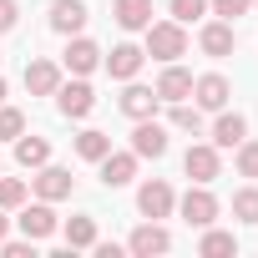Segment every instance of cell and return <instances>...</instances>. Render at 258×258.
<instances>
[{"label": "cell", "mask_w": 258, "mask_h": 258, "mask_svg": "<svg viewBox=\"0 0 258 258\" xmlns=\"http://www.w3.org/2000/svg\"><path fill=\"white\" fill-rule=\"evenodd\" d=\"M147 41H142V51L152 56V61H177V56H187V26L182 21H152L147 31H142Z\"/></svg>", "instance_id": "cell-1"}, {"label": "cell", "mask_w": 258, "mask_h": 258, "mask_svg": "<svg viewBox=\"0 0 258 258\" xmlns=\"http://www.w3.org/2000/svg\"><path fill=\"white\" fill-rule=\"evenodd\" d=\"M56 111H61L66 121H86V116L96 111V91H91V81H86V76L61 81V86H56Z\"/></svg>", "instance_id": "cell-2"}, {"label": "cell", "mask_w": 258, "mask_h": 258, "mask_svg": "<svg viewBox=\"0 0 258 258\" xmlns=\"http://www.w3.org/2000/svg\"><path fill=\"white\" fill-rule=\"evenodd\" d=\"M177 213H182V223L187 228H208V223H218V198H213V187L208 182H192L182 198H177Z\"/></svg>", "instance_id": "cell-3"}, {"label": "cell", "mask_w": 258, "mask_h": 258, "mask_svg": "<svg viewBox=\"0 0 258 258\" xmlns=\"http://www.w3.org/2000/svg\"><path fill=\"white\" fill-rule=\"evenodd\" d=\"M137 213H142V218H157V223L172 218V213H177V192H172V182H167V177H147V182L137 187Z\"/></svg>", "instance_id": "cell-4"}, {"label": "cell", "mask_w": 258, "mask_h": 258, "mask_svg": "<svg viewBox=\"0 0 258 258\" xmlns=\"http://www.w3.org/2000/svg\"><path fill=\"white\" fill-rule=\"evenodd\" d=\"M16 213H21V218H16V223H21V233H26V238H36V243H46V238L61 228V218H56V203H46V198H36V203L26 198Z\"/></svg>", "instance_id": "cell-5"}, {"label": "cell", "mask_w": 258, "mask_h": 258, "mask_svg": "<svg viewBox=\"0 0 258 258\" xmlns=\"http://www.w3.org/2000/svg\"><path fill=\"white\" fill-rule=\"evenodd\" d=\"M101 66V46L91 36H66V51H61V71L66 76H91Z\"/></svg>", "instance_id": "cell-6"}, {"label": "cell", "mask_w": 258, "mask_h": 258, "mask_svg": "<svg viewBox=\"0 0 258 258\" xmlns=\"http://www.w3.org/2000/svg\"><path fill=\"white\" fill-rule=\"evenodd\" d=\"M31 192H36V198H46V203H61V198H71V192H76V177H71V167L46 162V167H36V172H31Z\"/></svg>", "instance_id": "cell-7"}, {"label": "cell", "mask_w": 258, "mask_h": 258, "mask_svg": "<svg viewBox=\"0 0 258 258\" xmlns=\"http://www.w3.org/2000/svg\"><path fill=\"white\" fill-rule=\"evenodd\" d=\"M101 66H106V76H111V81H132V76L147 66V51H142L137 41H121V46L101 51Z\"/></svg>", "instance_id": "cell-8"}, {"label": "cell", "mask_w": 258, "mask_h": 258, "mask_svg": "<svg viewBox=\"0 0 258 258\" xmlns=\"http://www.w3.org/2000/svg\"><path fill=\"white\" fill-rule=\"evenodd\" d=\"M167 248H172V233H167L157 218L137 223L132 238H126V253H132V258H157V253H167Z\"/></svg>", "instance_id": "cell-9"}, {"label": "cell", "mask_w": 258, "mask_h": 258, "mask_svg": "<svg viewBox=\"0 0 258 258\" xmlns=\"http://www.w3.org/2000/svg\"><path fill=\"white\" fill-rule=\"evenodd\" d=\"M198 46H203V56H213V61H228L233 51H238V31H233V21H203V31H198Z\"/></svg>", "instance_id": "cell-10"}, {"label": "cell", "mask_w": 258, "mask_h": 258, "mask_svg": "<svg viewBox=\"0 0 258 258\" xmlns=\"http://www.w3.org/2000/svg\"><path fill=\"white\" fill-rule=\"evenodd\" d=\"M182 172H187L192 182H213V177H223V152H218L213 142H192V147L182 152Z\"/></svg>", "instance_id": "cell-11"}, {"label": "cell", "mask_w": 258, "mask_h": 258, "mask_svg": "<svg viewBox=\"0 0 258 258\" xmlns=\"http://www.w3.org/2000/svg\"><path fill=\"white\" fill-rule=\"evenodd\" d=\"M167 147H172V142H167V126H162L157 116H142V121L132 126V152H137V157H152V162H157V157H167Z\"/></svg>", "instance_id": "cell-12"}, {"label": "cell", "mask_w": 258, "mask_h": 258, "mask_svg": "<svg viewBox=\"0 0 258 258\" xmlns=\"http://www.w3.org/2000/svg\"><path fill=\"white\" fill-rule=\"evenodd\" d=\"M228 96H233L228 76H218V71L192 76V106H198V111H223V106H228Z\"/></svg>", "instance_id": "cell-13"}, {"label": "cell", "mask_w": 258, "mask_h": 258, "mask_svg": "<svg viewBox=\"0 0 258 258\" xmlns=\"http://www.w3.org/2000/svg\"><path fill=\"white\" fill-rule=\"evenodd\" d=\"M243 137H248V116H243V111H228V106H223V111H218V121L208 126V142H213L218 152H233Z\"/></svg>", "instance_id": "cell-14"}, {"label": "cell", "mask_w": 258, "mask_h": 258, "mask_svg": "<svg viewBox=\"0 0 258 258\" xmlns=\"http://www.w3.org/2000/svg\"><path fill=\"white\" fill-rule=\"evenodd\" d=\"M116 106H121L126 116H132V121H142V116H157V111H162V96H157L152 86H142V81L132 76V81H126V91L116 96Z\"/></svg>", "instance_id": "cell-15"}, {"label": "cell", "mask_w": 258, "mask_h": 258, "mask_svg": "<svg viewBox=\"0 0 258 258\" xmlns=\"http://www.w3.org/2000/svg\"><path fill=\"white\" fill-rule=\"evenodd\" d=\"M137 162H142V157L126 147V152H106V157L96 162V172H101L106 187H126V182H137Z\"/></svg>", "instance_id": "cell-16"}, {"label": "cell", "mask_w": 258, "mask_h": 258, "mask_svg": "<svg viewBox=\"0 0 258 258\" xmlns=\"http://www.w3.org/2000/svg\"><path fill=\"white\" fill-rule=\"evenodd\" d=\"M86 21H91L86 0H51V31L56 36H81Z\"/></svg>", "instance_id": "cell-17"}, {"label": "cell", "mask_w": 258, "mask_h": 258, "mask_svg": "<svg viewBox=\"0 0 258 258\" xmlns=\"http://www.w3.org/2000/svg\"><path fill=\"white\" fill-rule=\"evenodd\" d=\"M56 86H61V61L31 56V61H26V91H31V96H56Z\"/></svg>", "instance_id": "cell-18"}, {"label": "cell", "mask_w": 258, "mask_h": 258, "mask_svg": "<svg viewBox=\"0 0 258 258\" xmlns=\"http://www.w3.org/2000/svg\"><path fill=\"white\" fill-rule=\"evenodd\" d=\"M152 91L162 96V106H167V101H187V96H192V71L177 66V61H162V76H157Z\"/></svg>", "instance_id": "cell-19"}, {"label": "cell", "mask_w": 258, "mask_h": 258, "mask_svg": "<svg viewBox=\"0 0 258 258\" xmlns=\"http://www.w3.org/2000/svg\"><path fill=\"white\" fill-rule=\"evenodd\" d=\"M111 21L121 31H147L152 26V0H111Z\"/></svg>", "instance_id": "cell-20"}, {"label": "cell", "mask_w": 258, "mask_h": 258, "mask_svg": "<svg viewBox=\"0 0 258 258\" xmlns=\"http://www.w3.org/2000/svg\"><path fill=\"white\" fill-rule=\"evenodd\" d=\"M11 147H16V162H21L26 172H36V167H46V162H51V142H46V137H36V132H21Z\"/></svg>", "instance_id": "cell-21"}, {"label": "cell", "mask_w": 258, "mask_h": 258, "mask_svg": "<svg viewBox=\"0 0 258 258\" xmlns=\"http://www.w3.org/2000/svg\"><path fill=\"white\" fill-rule=\"evenodd\" d=\"M61 233H66V248H71V253H81V248H91V243H96V218H91V213H76V218H66V223H61Z\"/></svg>", "instance_id": "cell-22"}, {"label": "cell", "mask_w": 258, "mask_h": 258, "mask_svg": "<svg viewBox=\"0 0 258 258\" xmlns=\"http://www.w3.org/2000/svg\"><path fill=\"white\" fill-rule=\"evenodd\" d=\"M198 253H203V258H238V238H233L228 228H213V223H208Z\"/></svg>", "instance_id": "cell-23"}, {"label": "cell", "mask_w": 258, "mask_h": 258, "mask_svg": "<svg viewBox=\"0 0 258 258\" xmlns=\"http://www.w3.org/2000/svg\"><path fill=\"white\" fill-rule=\"evenodd\" d=\"M167 126H172V132H192V137H203V111L192 106V96H187V101H167Z\"/></svg>", "instance_id": "cell-24"}, {"label": "cell", "mask_w": 258, "mask_h": 258, "mask_svg": "<svg viewBox=\"0 0 258 258\" xmlns=\"http://www.w3.org/2000/svg\"><path fill=\"white\" fill-rule=\"evenodd\" d=\"M106 152H111V137H106V132H96V126L76 132V157H81V162H101Z\"/></svg>", "instance_id": "cell-25"}, {"label": "cell", "mask_w": 258, "mask_h": 258, "mask_svg": "<svg viewBox=\"0 0 258 258\" xmlns=\"http://www.w3.org/2000/svg\"><path fill=\"white\" fill-rule=\"evenodd\" d=\"M233 218H238V223H248V228L258 223V182H248V187H238V192H233Z\"/></svg>", "instance_id": "cell-26"}, {"label": "cell", "mask_w": 258, "mask_h": 258, "mask_svg": "<svg viewBox=\"0 0 258 258\" xmlns=\"http://www.w3.org/2000/svg\"><path fill=\"white\" fill-rule=\"evenodd\" d=\"M233 162H238V177H258V137H243L233 147Z\"/></svg>", "instance_id": "cell-27"}, {"label": "cell", "mask_w": 258, "mask_h": 258, "mask_svg": "<svg viewBox=\"0 0 258 258\" xmlns=\"http://www.w3.org/2000/svg\"><path fill=\"white\" fill-rule=\"evenodd\" d=\"M26 198H31V182H21V177H0V208H6V213H16Z\"/></svg>", "instance_id": "cell-28"}, {"label": "cell", "mask_w": 258, "mask_h": 258, "mask_svg": "<svg viewBox=\"0 0 258 258\" xmlns=\"http://www.w3.org/2000/svg\"><path fill=\"white\" fill-rule=\"evenodd\" d=\"M26 132V111L21 106H6V101H0V142H16Z\"/></svg>", "instance_id": "cell-29"}, {"label": "cell", "mask_w": 258, "mask_h": 258, "mask_svg": "<svg viewBox=\"0 0 258 258\" xmlns=\"http://www.w3.org/2000/svg\"><path fill=\"white\" fill-rule=\"evenodd\" d=\"M167 11H172V21L192 26V21H203V16H208V0H167Z\"/></svg>", "instance_id": "cell-30"}, {"label": "cell", "mask_w": 258, "mask_h": 258, "mask_svg": "<svg viewBox=\"0 0 258 258\" xmlns=\"http://www.w3.org/2000/svg\"><path fill=\"white\" fill-rule=\"evenodd\" d=\"M248 11H253V0H208V16H218V21H238Z\"/></svg>", "instance_id": "cell-31"}, {"label": "cell", "mask_w": 258, "mask_h": 258, "mask_svg": "<svg viewBox=\"0 0 258 258\" xmlns=\"http://www.w3.org/2000/svg\"><path fill=\"white\" fill-rule=\"evenodd\" d=\"M0 253H6V258H36V238H6V243H0Z\"/></svg>", "instance_id": "cell-32"}, {"label": "cell", "mask_w": 258, "mask_h": 258, "mask_svg": "<svg viewBox=\"0 0 258 258\" xmlns=\"http://www.w3.org/2000/svg\"><path fill=\"white\" fill-rule=\"evenodd\" d=\"M21 26V0H0V36H11Z\"/></svg>", "instance_id": "cell-33"}, {"label": "cell", "mask_w": 258, "mask_h": 258, "mask_svg": "<svg viewBox=\"0 0 258 258\" xmlns=\"http://www.w3.org/2000/svg\"><path fill=\"white\" fill-rule=\"evenodd\" d=\"M11 238V218H6V208H0V243Z\"/></svg>", "instance_id": "cell-34"}, {"label": "cell", "mask_w": 258, "mask_h": 258, "mask_svg": "<svg viewBox=\"0 0 258 258\" xmlns=\"http://www.w3.org/2000/svg\"><path fill=\"white\" fill-rule=\"evenodd\" d=\"M6 96H11V86H6V76H0V101H6Z\"/></svg>", "instance_id": "cell-35"}, {"label": "cell", "mask_w": 258, "mask_h": 258, "mask_svg": "<svg viewBox=\"0 0 258 258\" xmlns=\"http://www.w3.org/2000/svg\"><path fill=\"white\" fill-rule=\"evenodd\" d=\"M253 6H258V0H253Z\"/></svg>", "instance_id": "cell-36"}]
</instances>
